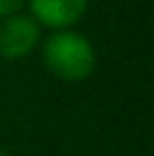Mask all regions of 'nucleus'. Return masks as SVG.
I'll return each instance as SVG.
<instances>
[{
	"mask_svg": "<svg viewBox=\"0 0 154 156\" xmlns=\"http://www.w3.org/2000/svg\"><path fill=\"white\" fill-rule=\"evenodd\" d=\"M28 16L41 26V28H72L82 21L87 13L90 0H28Z\"/></svg>",
	"mask_w": 154,
	"mask_h": 156,
	"instance_id": "nucleus-3",
	"label": "nucleus"
},
{
	"mask_svg": "<svg viewBox=\"0 0 154 156\" xmlns=\"http://www.w3.org/2000/svg\"><path fill=\"white\" fill-rule=\"evenodd\" d=\"M0 156H8V154H5V151H0Z\"/></svg>",
	"mask_w": 154,
	"mask_h": 156,
	"instance_id": "nucleus-5",
	"label": "nucleus"
},
{
	"mask_svg": "<svg viewBox=\"0 0 154 156\" xmlns=\"http://www.w3.org/2000/svg\"><path fill=\"white\" fill-rule=\"evenodd\" d=\"M41 44V26L28 13H13L0 18V56L3 59H23Z\"/></svg>",
	"mask_w": 154,
	"mask_h": 156,
	"instance_id": "nucleus-2",
	"label": "nucleus"
},
{
	"mask_svg": "<svg viewBox=\"0 0 154 156\" xmlns=\"http://www.w3.org/2000/svg\"><path fill=\"white\" fill-rule=\"evenodd\" d=\"M28 0H0V18H8L13 13H21Z\"/></svg>",
	"mask_w": 154,
	"mask_h": 156,
	"instance_id": "nucleus-4",
	"label": "nucleus"
},
{
	"mask_svg": "<svg viewBox=\"0 0 154 156\" xmlns=\"http://www.w3.org/2000/svg\"><path fill=\"white\" fill-rule=\"evenodd\" d=\"M38 46L46 72L64 82H82L95 72V49L90 38L75 28L51 31Z\"/></svg>",
	"mask_w": 154,
	"mask_h": 156,
	"instance_id": "nucleus-1",
	"label": "nucleus"
}]
</instances>
